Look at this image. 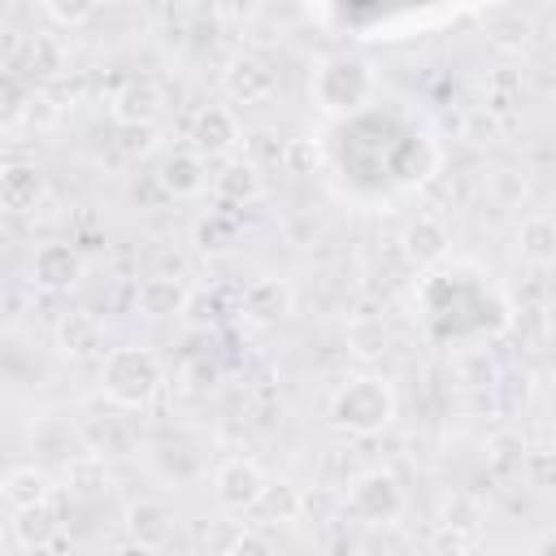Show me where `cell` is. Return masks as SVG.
<instances>
[{
	"label": "cell",
	"instance_id": "1",
	"mask_svg": "<svg viewBox=\"0 0 556 556\" xmlns=\"http://www.w3.org/2000/svg\"><path fill=\"white\" fill-rule=\"evenodd\" d=\"M308 100L326 113V117H361L369 113V104L378 100V74L365 56L356 52H326L313 61L308 74Z\"/></svg>",
	"mask_w": 556,
	"mask_h": 556
},
{
	"label": "cell",
	"instance_id": "2",
	"mask_svg": "<svg viewBox=\"0 0 556 556\" xmlns=\"http://www.w3.org/2000/svg\"><path fill=\"white\" fill-rule=\"evenodd\" d=\"M161 387H165V369H161V356L152 348L122 343V348H109L100 356V395L113 408L139 413L161 395Z\"/></svg>",
	"mask_w": 556,
	"mask_h": 556
},
{
	"label": "cell",
	"instance_id": "3",
	"mask_svg": "<svg viewBox=\"0 0 556 556\" xmlns=\"http://www.w3.org/2000/svg\"><path fill=\"white\" fill-rule=\"evenodd\" d=\"M400 413V400H395V387L382 378V374H352L339 382V391L330 395V426L352 434V439H369L378 430H387Z\"/></svg>",
	"mask_w": 556,
	"mask_h": 556
},
{
	"label": "cell",
	"instance_id": "4",
	"mask_svg": "<svg viewBox=\"0 0 556 556\" xmlns=\"http://www.w3.org/2000/svg\"><path fill=\"white\" fill-rule=\"evenodd\" d=\"M343 517L356 521V526H369V530H382V526H395L404 513H408V495H404V482L395 469H361L356 478H348L343 495Z\"/></svg>",
	"mask_w": 556,
	"mask_h": 556
},
{
	"label": "cell",
	"instance_id": "5",
	"mask_svg": "<svg viewBox=\"0 0 556 556\" xmlns=\"http://www.w3.org/2000/svg\"><path fill=\"white\" fill-rule=\"evenodd\" d=\"M217 83H222L226 100H235L243 109H265V104H274L282 96V78H278V70L261 52H235L222 65Z\"/></svg>",
	"mask_w": 556,
	"mask_h": 556
},
{
	"label": "cell",
	"instance_id": "6",
	"mask_svg": "<svg viewBox=\"0 0 556 556\" xmlns=\"http://www.w3.org/2000/svg\"><path fill=\"white\" fill-rule=\"evenodd\" d=\"M265 486H269V473L248 456H226L213 469V500H217L222 513H235V517L256 513Z\"/></svg>",
	"mask_w": 556,
	"mask_h": 556
},
{
	"label": "cell",
	"instance_id": "7",
	"mask_svg": "<svg viewBox=\"0 0 556 556\" xmlns=\"http://www.w3.org/2000/svg\"><path fill=\"white\" fill-rule=\"evenodd\" d=\"M243 143V130H239V117L230 104H204L195 109L191 126H187V148L204 161H226L235 156V148Z\"/></svg>",
	"mask_w": 556,
	"mask_h": 556
},
{
	"label": "cell",
	"instance_id": "8",
	"mask_svg": "<svg viewBox=\"0 0 556 556\" xmlns=\"http://www.w3.org/2000/svg\"><path fill=\"white\" fill-rule=\"evenodd\" d=\"M83 278H87V261H83V252H78L74 243L48 239V243H39V248L30 252V282H35L39 291L65 295V291H74Z\"/></svg>",
	"mask_w": 556,
	"mask_h": 556
},
{
	"label": "cell",
	"instance_id": "9",
	"mask_svg": "<svg viewBox=\"0 0 556 556\" xmlns=\"http://www.w3.org/2000/svg\"><path fill=\"white\" fill-rule=\"evenodd\" d=\"M291 313H295V287L287 278H278V274L252 278L243 287V295H239V317L248 326H278Z\"/></svg>",
	"mask_w": 556,
	"mask_h": 556
},
{
	"label": "cell",
	"instance_id": "10",
	"mask_svg": "<svg viewBox=\"0 0 556 556\" xmlns=\"http://www.w3.org/2000/svg\"><path fill=\"white\" fill-rule=\"evenodd\" d=\"M482 543V508L469 495L447 500L439 526H434V552L439 556H469Z\"/></svg>",
	"mask_w": 556,
	"mask_h": 556
},
{
	"label": "cell",
	"instance_id": "11",
	"mask_svg": "<svg viewBox=\"0 0 556 556\" xmlns=\"http://www.w3.org/2000/svg\"><path fill=\"white\" fill-rule=\"evenodd\" d=\"M400 252L408 256L413 269H434V265H443L447 252H452V235H447L443 217L417 213V217L400 230Z\"/></svg>",
	"mask_w": 556,
	"mask_h": 556
},
{
	"label": "cell",
	"instance_id": "12",
	"mask_svg": "<svg viewBox=\"0 0 556 556\" xmlns=\"http://www.w3.org/2000/svg\"><path fill=\"white\" fill-rule=\"evenodd\" d=\"M56 352L70 356V361H91V356H104V321L91 313V308H70L56 317Z\"/></svg>",
	"mask_w": 556,
	"mask_h": 556
},
{
	"label": "cell",
	"instance_id": "13",
	"mask_svg": "<svg viewBox=\"0 0 556 556\" xmlns=\"http://www.w3.org/2000/svg\"><path fill=\"white\" fill-rule=\"evenodd\" d=\"M208 191H213V200H217L222 208H243V204H252V200L265 191L261 165H252L248 156H226V161H217Z\"/></svg>",
	"mask_w": 556,
	"mask_h": 556
},
{
	"label": "cell",
	"instance_id": "14",
	"mask_svg": "<svg viewBox=\"0 0 556 556\" xmlns=\"http://www.w3.org/2000/svg\"><path fill=\"white\" fill-rule=\"evenodd\" d=\"M208 182H213L208 161L195 156L191 148L169 152V156L161 161V169H156V187H161L165 195H174V200H195V195L208 191Z\"/></svg>",
	"mask_w": 556,
	"mask_h": 556
},
{
	"label": "cell",
	"instance_id": "15",
	"mask_svg": "<svg viewBox=\"0 0 556 556\" xmlns=\"http://www.w3.org/2000/svg\"><path fill=\"white\" fill-rule=\"evenodd\" d=\"M191 304V287L182 278H169V274H148L139 287H135V308L152 321H165V317H182Z\"/></svg>",
	"mask_w": 556,
	"mask_h": 556
},
{
	"label": "cell",
	"instance_id": "16",
	"mask_svg": "<svg viewBox=\"0 0 556 556\" xmlns=\"http://www.w3.org/2000/svg\"><path fill=\"white\" fill-rule=\"evenodd\" d=\"M9 530H13V543H17L22 552H48V547L61 539L65 521H61V508H56V500H48V504H35V508H22V513H13Z\"/></svg>",
	"mask_w": 556,
	"mask_h": 556
},
{
	"label": "cell",
	"instance_id": "17",
	"mask_svg": "<svg viewBox=\"0 0 556 556\" xmlns=\"http://www.w3.org/2000/svg\"><path fill=\"white\" fill-rule=\"evenodd\" d=\"M161 109H165V96H161V87L152 78H130L109 104L117 126H152L161 117Z\"/></svg>",
	"mask_w": 556,
	"mask_h": 556
},
{
	"label": "cell",
	"instance_id": "18",
	"mask_svg": "<svg viewBox=\"0 0 556 556\" xmlns=\"http://www.w3.org/2000/svg\"><path fill=\"white\" fill-rule=\"evenodd\" d=\"M39 200H43V174L30 161H9L0 169V204H4V213H13V217L35 213Z\"/></svg>",
	"mask_w": 556,
	"mask_h": 556
},
{
	"label": "cell",
	"instance_id": "19",
	"mask_svg": "<svg viewBox=\"0 0 556 556\" xmlns=\"http://www.w3.org/2000/svg\"><path fill=\"white\" fill-rule=\"evenodd\" d=\"M52 491H56V482H52V473H48V469H39V465H13V469L4 473V482H0V495H4L9 513H22V508H35V504H48V500H52Z\"/></svg>",
	"mask_w": 556,
	"mask_h": 556
},
{
	"label": "cell",
	"instance_id": "20",
	"mask_svg": "<svg viewBox=\"0 0 556 556\" xmlns=\"http://www.w3.org/2000/svg\"><path fill=\"white\" fill-rule=\"evenodd\" d=\"M517 256L534 269H547L556 265V217L552 213H530L521 226H517Z\"/></svg>",
	"mask_w": 556,
	"mask_h": 556
},
{
	"label": "cell",
	"instance_id": "21",
	"mask_svg": "<svg viewBox=\"0 0 556 556\" xmlns=\"http://www.w3.org/2000/svg\"><path fill=\"white\" fill-rule=\"evenodd\" d=\"M169 530H174V513L161 500H135L126 508V534L135 543H148V547L161 552V543L169 539Z\"/></svg>",
	"mask_w": 556,
	"mask_h": 556
},
{
	"label": "cell",
	"instance_id": "22",
	"mask_svg": "<svg viewBox=\"0 0 556 556\" xmlns=\"http://www.w3.org/2000/svg\"><path fill=\"white\" fill-rule=\"evenodd\" d=\"M256 517L278 521V526L300 521L304 517V491L295 482H287V478H269V486H265V495L256 504Z\"/></svg>",
	"mask_w": 556,
	"mask_h": 556
},
{
	"label": "cell",
	"instance_id": "23",
	"mask_svg": "<svg viewBox=\"0 0 556 556\" xmlns=\"http://www.w3.org/2000/svg\"><path fill=\"white\" fill-rule=\"evenodd\" d=\"M191 239H195V252H204V256H226V252H235V243H239V222L226 217V213H208V217L195 222Z\"/></svg>",
	"mask_w": 556,
	"mask_h": 556
},
{
	"label": "cell",
	"instance_id": "24",
	"mask_svg": "<svg viewBox=\"0 0 556 556\" xmlns=\"http://www.w3.org/2000/svg\"><path fill=\"white\" fill-rule=\"evenodd\" d=\"M534 35V22L521 13V9H500L495 13V26H491V43L500 52H521Z\"/></svg>",
	"mask_w": 556,
	"mask_h": 556
},
{
	"label": "cell",
	"instance_id": "25",
	"mask_svg": "<svg viewBox=\"0 0 556 556\" xmlns=\"http://www.w3.org/2000/svg\"><path fill=\"white\" fill-rule=\"evenodd\" d=\"M39 13H43L52 26L78 30V26H87L91 17H100V4H96V0H43Z\"/></svg>",
	"mask_w": 556,
	"mask_h": 556
},
{
	"label": "cell",
	"instance_id": "26",
	"mask_svg": "<svg viewBox=\"0 0 556 556\" xmlns=\"http://www.w3.org/2000/svg\"><path fill=\"white\" fill-rule=\"evenodd\" d=\"M243 156H248L252 165H269V161H282V156H287V143H282L278 130L256 126V130L243 135Z\"/></svg>",
	"mask_w": 556,
	"mask_h": 556
},
{
	"label": "cell",
	"instance_id": "27",
	"mask_svg": "<svg viewBox=\"0 0 556 556\" xmlns=\"http://www.w3.org/2000/svg\"><path fill=\"white\" fill-rule=\"evenodd\" d=\"M26 52H30V70L35 74H56L61 70V39L56 35H35V39H26Z\"/></svg>",
	"mask_w": 556,
	"mask_h": 556
},
{
	"label": "cell",
	"instance_id": "28",
	"mask_svg": "<svg viewBox=\"0 0 556 556\" xmlns=\"http://www.w3.org/2000/svg\"><path fill=\"white\" fill-rule=\"evenodd\" d=\"M117 148L126 152V156H148V152H156L161 148V130H156V122L152 126H117Z\"/></svg>",
	"mask_w": 556,
	"mask_h": 556
},
{
	"label": "cell",
	"instance_id": "29",
	"mask_svg": "<svg viewBox=\"0 0 556 556\" xmlns=\"http://www.w3.org/2000/svg\"><path fill=\"white\" fill-rule=\"evenodd\" d=\"M222 556H274V547H269V539L256 534V530H235L230 543L222 547Z\"/></svg>",
	"mask_w": 556,
	"mask_h": 556
},
{
	"label": "cell",
	"instance_id": "30",
	"mask_svg": "<svg viewBox=\"0 0 556 556\" xmlns=\"http://www.w3.org/2000/svg\"><path fill=\"white\" fill-rule=\"evenodd\" d=\"M317 156H321V152H317L313 135H304V139H291V143H287V156H282V161H287V165H291L295 174H313Z\"/></svg>",
	"mask_w": 556,
	"mask_h": 556
},
{
	"label": "cell",
	"instance_id": "31",
	"mask_svg": "<svg viewBox=\"0 0 556 556\" xmlns=\"http://www.w3.org/2000/svg\"><path fill=\"white\" fill-rule=\"evenodd\" d=\"M491 187H500V204H521V195H526V182L513 169H495L491 174Z\"/></svg>",
	"mask_w": 556,
	"mask_h": 556
},
{
	"label": "cell",
	"instance_id": "32",
	"mask_svg": "<svg viewBox=\"0 0 556 556\" xmlns=\"http://www.w3.org/2000/svg\"><path fill=\"white\" fill-rule=\"evenodd\" d=\"M113 556H156V547H148V543H135V539H130V543H122Z\"/></svg>",
	"mask_w": 556,
	"mask_h": 556
},
{
	"label": "cell",
	"instance_id": "33",
	"mask_svg": "<svg viewBox=\"0 0 556 556\" xmlns=\"http://www.w3.org/2000/svg\"><path fill=\"white\" fill-rule=\"evenodd\" d=\"M534 556H556V534H547L543 543H539V552Z\"/></svg>",
	"mask_w": 556,
	"mask_h": 556
}]
</instances>
